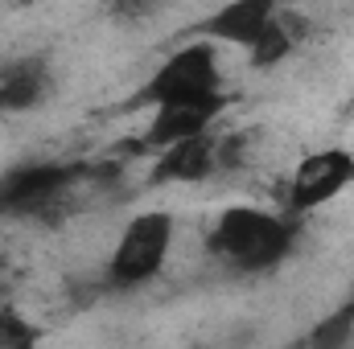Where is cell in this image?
Returning <instances> with one entry per match:
<instances>
[{"mask_svg": "<svg viewBox=\"0 0 354 349\" xmlns=\"http://www.w3.org/2000/svg\"><path fill=\"white\" fill-rule=\"evenodd\" d=\"M169 247H174V214H165V210L136 214L124 226V235H120V243H115V251L107 259V279L115 288H140V283H149L165 267Z\"/></svg>", "mask_w": 354, "mask_h": 349, "instance_id": "obj_3", "label": "cell"}, {"mask_svg": "<svg viewBox=\"0 0 354 349\" xmlns=\"http://www.w3.org/2000/svg\"><path fill=\"white\" fill-rule=\"evenodd\" d=\"M37 341H41L37 325L25 312H17L12 304H4L0 308V349H37Z\"/></svg>", "mask_w": 354, "mask_h": 349, "instance_id": "obj_12", "label": "cell"}, {"mask_svg": "<svg viewBox=\"0 0 354 349\" xmlns=\"http://www.w3.org/2000/svg\"><path fill=\"white\" fill-rule=\"evenodd\" d=\"M351 308H354V304H351Z\"/></svg>", "mask_w": 354, "mask_h": 349, "instance_id": "obj_13", "label": "cell"}, {"mask_svg": "<svg viewBox=\"0 0 354 349\" xmlns=\"http://www.w3.org/2000/svg\"><path fill=\"white\" fill-rule=\"evenodd\" d=\"M351 341H354V308L346 304L334 317L317 321L292 349H351Z\"/></svg>", "mask_w": 354, "mask_h": 349, "instance_id": "obj_11", "label": "cell"}, {"mask_svg": "<svg viewBox=\"0 0 354 349\" xmlns=\"http://www.w3.org/2000/svg\"><path fill=\"white\" fill-rule=\"evenodd\" d=\"M83 173L75 165H21L12 173L0 177V218H12V214H46L66 189L71 181Z\"/></svg>", "mask_w": 354, "mask_h": 349, "instance_id": "obj_4", "label": "cell"}, {"mask_svg": "<svg viewBox=\"0 0 354 349\" xmlns=\"http://www.w3.org/2000/svg\"><path fill=\"white\" fill-rule=\"evenodd\" d=\"M301 37H305V21L292 17V12H280V8H276V17H272V25L264 29V37L252 46V66L268 70V66L284 62Z\"/></svg>", "mask_w": 354, "mask_h": 349, "instance_id": "obj_10", "label": "cell"}, {"mask_svg": "<svg viewBox=\"0 0 354 349\" xmlns=\"http://www.w3.org/2000/svg\"><path fill=\"white\" fill-rule=\"evenodd\" d=\"M50 90V66L46 58L29 54V58H17L0 70V115H21V111H33Z\"/></svg>", "mask_w": 354, "mask_h": 349, "instance_id": "obj_9", "label": "cell"}, {"mask_svg": "<svg viewBox=\"0 0 354 349\" xmlns=\"http://www.w3.org/2000/svg\"><path fill=\"white\" fill-rule=\"evenodd\" d=\"M276 17V4L272 0H235V4H223L218 12H210L202 21V33L206 41H231V46H256L264 37V29Z\"/></svg>", "mask_w": 354, "mask_h": 349, "instance_id": "obj_7", "label": "cell"}, {"mask_svg": "<svg viewBox=\"0 0 354 349\" xmlns=\"http://www.w3.org/2000/svg\"><path fill=\"white\" fill-rule=\"evenodd\" d=\"M214 140L218 136H194V140H181L174 148L157 152V165H153V185H189V181H202L210 177L214 165Z\"/></svg>", "mask_w": 354, "mask_h": 349, "instance_id": "obj_8", "label": "cell"}, {"mask_svg": "<svg viewBox=\"0 0 354 349\" xmlns=\"http://www.w3.org/2000/svg\"><path fill=\"white\" fill-rule=\"evenodd\" d=\"M346 185H354V157L346 148L309 152L297 165L292 181H288V210L292 214H309V210L326 206L330 197H338Z\"/></svg>", "mask_w": 354, "mask_h": 349, "instance_id": "obj_5", "label": "cell"}, {"mask_svg": "<svg viewBox=\"0 0 354 349\" xmlns=\"http://www.w3.org/2000/svg\"><path fill=\"white\" fill-rule=\"evenodd\" d=\"M223 94L218 90V50L210 41H194L169 54L157 74L136 90V107H169V103H194V99H210Z\"/></svg>", "mask_w": 354, "mask_h": 349, "instance_id": "obj_2", "label": "cell"}, {"mask_svg": "<svg viewBox=\"0 0 354 349\" xmlns=\"http://www.w3.org/2000/svg\"><path fill=\"white\" fill-rule=\"evenodd\" d=\"M292 239L297 230L284 218L256 210V206H231L214 222L210 251L227 259L235 271H272L292 251Z\"/></svg>", "mask_w": 354, "mask_h": 349, "instance_id": "obj_1", "label": "cell"}, {"mask_svg": "<svg viewBox=\"0 0 354 349\" xmlns=\"http://www.w3.org/2000/svg\"><path fill=\"white\" fill-rule=\"evenodd\" d=\"M227 107V94H210V99H194V103H169V107H157L153 123H149V136L136 144L140 152H165L181 140H194V136H206V128L218 119V111Z\"/></svg>", "mask_w": 354, "mask_h": 349, "instance_id": "obj_6", "label": "cell"}]
</instances>
